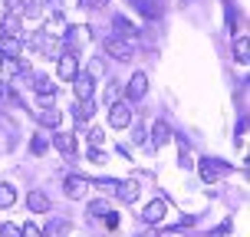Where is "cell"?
I'll return each instance as SVG.
<instances>
[{
	"label": "cell",
	"mask_w": 250,
	"mask_h": 237,
	"mask_svg": "<svg viewBox=\"0 0 250 237\" xmlns=\"http://www.w3.org/2000/svg\"><path fill=\"white\" fill-rule=\"evenodd\" d=\"M109 122H112V129H128L132 125V109L125 102H112L109 106Z\"/></svg>",
	"instance_id": "obj_1"
},
{
	"label": "cell",
	"mask_w": 250,
	"mask_h": 237,
	"mask_svg": "<svg viewBox=\"0 0 250 237\" xmlns=\"http://www.w3.org/2000/svg\"><path fill=\"white\" fill-rule=\"evenodd\" d=\"M73 89L79 99H92V89H96V79H92V73H76L73 76Z\"/></svg>",
	"instance_id": "obj_2"
},
{
	"label": "cell",
	"mask_w": 250,
	"mask_h": 237,
	"mask_svg": "<svg viewBox=\"0 0 250 237\" xmlns=\"http://www.w3.org/2000/svg\"><path fill=\"white\" fill-rule=\"evenodd\" d=\"M76 73H79V56H76V50H66L60 56V79H73Z\"/></svg>",
	"instance_id": "obj_3"
},
{
	"label": "cell",
	"mask_w": 250,
	"mask_h": 237,
	"mask_svg": "<svg viewBox=\"0 0 250 237\" xmlns=\"http://www.w3.org/2000/svg\"><path fill=\"white\" fill-rule=\"evenodd\" d=\"M145 92H148V76L135 73L132 79H128V99H142Z\"/></svg>",
	"instance_id": "obj_4"
},
{
	"label": "cell",
	"mask_w": 250,
	"mask_h": 237,
	"mask_svg": "<svg viewBox=\"0 0 250 237\" xmlns=\"http://www.w3.org/2000/svg\"><path fill=\"white\" fill-rule=\"evenodd\" d=\"M105 53L115 60H132V46L125 40H105Z\"/></svg>",
	"instance_id": "obj_5"
},
{
	"label": "cell",
	"mask_w": 250,
	"mask_h": 237,
	"mask_svg": "<svg viewBox=\"0 0 250 237\" xmlns=\"http://www.w3.org/2000/svg\"><path fill=\"white\" fill-rule=\"evenodd\" d=\"M142 217H145L148 224H158V221L165 217V201H162V198L148 201V204H145V211H142Z\"/></svg>",
	"instance_id": "obj_6"
},
{
	"label": "cell",
	"mask_w": 250,
	"mask_h": 237,
	"mask_svg": "<svg viewBox=\"0 0 250 237\" xmlns=\"http://www.w3.org/2000/svg\"><path fill=\"white\" fill-rule=\"evenodd\" d=\"M115 198L125 201V204H132V201L138 198V185L135 181H119V185H115Z\"/></svg>",
	"instance_id": "obj_7"
},
{
	"label": "cell",
	"mask_w": 250,
	"mask_h": 237,
	"mask_svg": "<svg viewBox=\"0 0 250 237\" xmlns=\"http://www.w3.org/2000/svg\"><path fill=\"white\" fill-rule=\"evenodd\" d=\"M0 56L17 60V56H20V40L17 37H0Z\"/></svg>",
	"instance_id": "obj_8"
},
{
	"label": "cell",
	"mask_w": 250,
	"mask_h": 237,
	"mask_svg": "<svg viewBox=\"0 0 250 237\" xmlns=\"http://www.w3.org/2000/svg\"><path fill=\"white\" fill-rule=\"evenodd\" d=\"M86 188H89V181L86 178H66V194H69V198H83V194H86Z\"/></svg>",
	"instance_id": "obj_9"
},
{
	"label": "cell",
	"mask_w": 250,
	"mask_h": 237,
	"mask_svg": "<svg viewBox=\"0 0 250 237\" xmlns=\"http://www.w3.org/2000/svg\"><path fill=\"white\" fill-rule=\"evenodd\" d=\"M26 204H30V211L43 214L46 208H50V198H46L43 191H30V194H26Z\"/></svg>",
	"instance_id": "obj_10"
},
{
	"label": "cell",
	"mask_w": 250,
	"mask_h": 237,
	"mask_svg": "<svg viewBox=\"0 0 250 237\" xmlns=\"http://www.w3.org/2000/svg\"><path fill=\"white\" fill-rule=\"evenodd\" d=\"M221 172H224V165H217L214 158H204V162H201V178H204V181H217Z\"/></svg>",
	"instance_id": "obj_11"
},
{
	"label": "cell",
	"mask_w": 250,
	"mask_h": 237,
	"mask_svg": "<svg viewBox=\"0 0 250 237\" xmlns=\"http://www.w3.org/2000/svg\"><path fill=\"white\" fill-rule=\"evenodd\" d=\"M0 30H3V37H17V33H20V17H17V13H7V17L0 20Z\"/></svg>",
	"instance_id": "obj_12"
},
{
	"label": "cell",
	"mask_w": 250,
	"mask_h": 237,
	"mask_svg": "<svg viewBox=\"0 0 250 237\" xmlns=\"http://www.w3.org/2000/svg\"><path fill=\"white\" fill-rule=\"evenodd\" d=\"M33 46H37L40 53H53L56 46H60V43H56V37H46V33H37V37H33Z\"/></svg>",
	"instance_id": "obj_13"
},
{
	"label": "cell",
	"mask_w": 250,
	"mask_h": 237,
	"mask_svg": "<svg viewBox=\"0 0 250 237\" xmlns=\"http://www.w3.org/2000/svg\"><path fill=\"white\" fill-rule=\"evenodd\" d=\"M33 86H37V92L43 96V99H53V96H56V86H53L46 76H37V79H33Z\"/></svg>",
	"instance_id": "obj_14"
},
{
	"label": "cell",
	"mask_w": 250,
	"mask_h": 237,
	"mask_svg": "<svg viewBox=\"0 0 250 237\" xmlns=\"http://www.w3.org/2000/svg\"><path fill=\"white\" fill-rule=\"evenodd\" d=\"M56 149L62 151V155H76V135H56Z\"/></svg>",
	"instance_id": "obj_15"
},
{
	"label": "cell",
	"mask_w": 250,
	"mask_h": 237,
	"mask_svg": "<svg viewBox=\"0 0 250 237\" xmlns=\"http://www.w3.org/2000/svg\"><path fill=\"white\" fill-rule=\"evenodd\" d=\"M92 112H96L92 99H79V106H76V119H79V122H86V119H92Z\"/></svg>",
	"instance_id": "obj_16"
},
{
	"label": "cell",
	"mask_w": 250,
	"mask_h": 237,
	"mask_svg": "<svg viewBox=\"0 0 250 237\" xmlns=\"http://www.w3.org/2000/svg\"><path fill=\"white\" fill-rule=\"evenodd\" d=\"M151 132H155V142H151V145H165V142L171 138V129H168L165 122H155V125H151Z\"/></svg>",
	"instance_id": "obj_17"
},
{
	"label": "cell",
	"mask_w": 250,
	"mask_h": 237,
	"mask_svg": "<svg viewBox=\"0 0 250 237\" xmlns=\"http://www.w3.org/2000/svg\"><path fill=\"white\" fill-rule=\"evenodd\" d=\"M40 122H43V125H50V129H56V125L62 122L60 109H43V112H40Z\"/></svg>",
	"instance_id": "obj_18"
},
{
	"label": "cell",
	"mask_w": 250,
	"mask_h": 237,
	"mask_svg": "<svg viewBox=\"0 0 250 237\" xmlns=\"http://www.w3.org/2000/svg\"><path fill=\"white\" fill-rule=\"evenodd\" d=\"M115 30H119V37H135V23L125 17H115Z\"/></svg>",
	"instance_id": "obj_19"
},
{
	"label": "cell",
	"mask_w": 250,
	"mask_h": 237,
	"mask_svg": "<svg viewBox=\"0 0 250 237\" xmlns=\"http://www.w3.org/2000/svg\"><path fill=\"white\" fill-rule=\"evenodd\" d=\"M13 201H17V191L10 185H0V208H10Z\"/></svg>",
	"instance_id": "obj_20"
},
{
	"label": "cell",
	"mask_w": 250,
	"mask_h": 237,
	"mask_svg": "<svg viewBox=\"0 0 250 237\" xmlns=\"http://www.w3.org/2000/svg\"><path fill=\"white\" fill-rule=\"evenodd\" d=\"M119 96H122V83H109V89H105V106L119 102Z\"/></svg>",
	"instance_id": "obj_21"
},
{
	"label": "cell",
	"mask_w": 250,
	"mask_h": 237,
	"mask_svg": "<svg viewBox=\"0 0 250 237\" xmlns=\"http://www.w3.org/2000/svg\"><path fill=\"white\" fill-rule=\"evenodd\" d=\"M89 214H92V217H105V214H109V204H105V201H92V204H89Z\"/></svg>",
	"instance_id": "obj_22"
},
{
	"label": "cell",
	"mask_w": 250,
	"mask_h": 237,
	"mask_svg": "<svg viewBox=\"0 0 250 237\" xmlns=\"http://www.w3.org/2000/svg\"><path fill=\"white\" fill-rule=\"evenodd\" d=\"M66 231H69V224H66V221H56V224H50V237H62Z\"/></svg>",
	"instance_id": "obj_23"
},
{
	"label": "cell",
	"mask_w": 250,
	"mask_h": 237,
	"mask_svg": "<svg viewBox=\"0 0 250 237\" xmlns=\"http://www.w3.org/2000/svg\"><path fill=\"white\" fill-rule=\"evenodd\" d=\"M20 237H43V231H40L37 224H23V231H20Z\"/></svg>",
	"instance_id": "obj_24"
},
{
	"label": "cell",
	"mask_w": 250,
	"mask_h": 237,
	"mask_svg": "<svg viewBox=\"0 0 250 237\" xmlns=\"http://www.w3.org/2000/svg\"><path fill=\"white\" fill-rule=\"evenodd\" d=\"M234 50H237V60H240V63H247V40L240 37V40H237V46H234Z\"/></svg>",
	"instance_id": "obj_25"
},
{
	"label": "cell",
	"mask_w": 250,
	"mask_h": 237,
	"mask_svg": "<svg viewBox=\"0 0 250 237\" xmlns=\"http://www.w3.org/2000/svg\"><path fill=\"white\" fill-rule=\"evenodd\" d=\"M0 237H20V227L17 224H3L0 227Z\"/></svg>",
	"instance_id": "obj_26"
},
{
	"label": "cell",
	"mask_w": 250,
	"mask_h": 237,
	"mask_svg": "<svg viewBox=\"0 0 250 237\" xmlns=\"http://www.w3.org/2000/svg\"><path fill=\"white\" fill-rule=\"evenodd\" d=\"M30 149H33V151H37V155H43V151H46V142H43V138H33V145H30Z\"/></svg>",
	"instance_id": "obj_27"
},
{
	"label": "cell",
	"mask_w": 250,
	"mask_h": 237,
	"mask_svg": "<svg viewBox=\"0 0 250 237\" xmlns=\"http://www.w3.org/2000/svg\"><path fill=\"white\" fill-rule=\"evenodd\" d=\"M23 3H26V0H7V7H10V13H20V10H23Z\"/></svg>",
	"instance_id": "obj_28"
},
{
	"label": "cell",
	"mask_w": 250,
	"mask_h": 237,
	"mask_svg": "<svg viewBox=\"0 0 250 237\" xmlns=\"http://www.w3.org/2000/svg\"><path fill=\"white\" fill-rule=\"evenodd\" d=\"M89 138H92V145H102V142H105V135H102L99 129H96V132H89Z\"/></svg>",
	"instance_id": "obj_29"
},
{
	"label": "cell",
	"mask_w": 250,
	"mask_h": 237,
	"mask_svg": "<svg viewBox=\"0 0 250 237\" xmlns=\"http://www.w3.org/2000/svg\"><path fill=\"white\" fill-rule=\"evenodd\" d=\"M89 3H92V7H105L109 0H89Z\"/></svg>",
	"instance_id": "obj_30"
},
{
	"label": "cell",
	"mask_w": 250,
	"mask_h": 237,
	"mask_svg": "<svg viewBox=\"0 0 250 237\" xmlns=\"http://www.w3.org/2000/svg\"><path fill=\"white\" fill-rule=\"evenodd\" d=\"M3 92H7V89H3V83H0V99H3Z\"/></svg>",
	"instance_id": "obj_31"
}]
</instances>
